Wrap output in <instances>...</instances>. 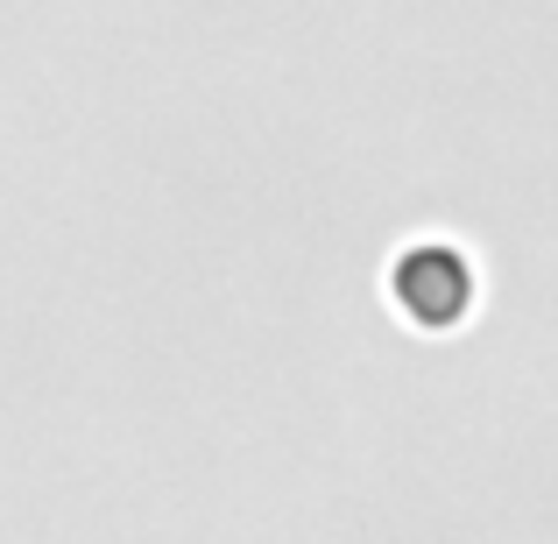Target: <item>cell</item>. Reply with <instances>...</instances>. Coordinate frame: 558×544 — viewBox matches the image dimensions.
Segmentation results:
<instances>
[{"label":"cell","instance_id":"obj_1","mask_svg":"<svg viewBox=\"0 0 558 544\" xmlns=\"http://www.w3.org/2000/svg\"><path fill=\"white\" fill-rule=\"evenodd\" d=\"M396 298H403L417 318H460L466 269L446 255V247H417V255L403 262V276H396Z\"/></svg>","mask_w":558,"mask_h":544}]
</instances>
